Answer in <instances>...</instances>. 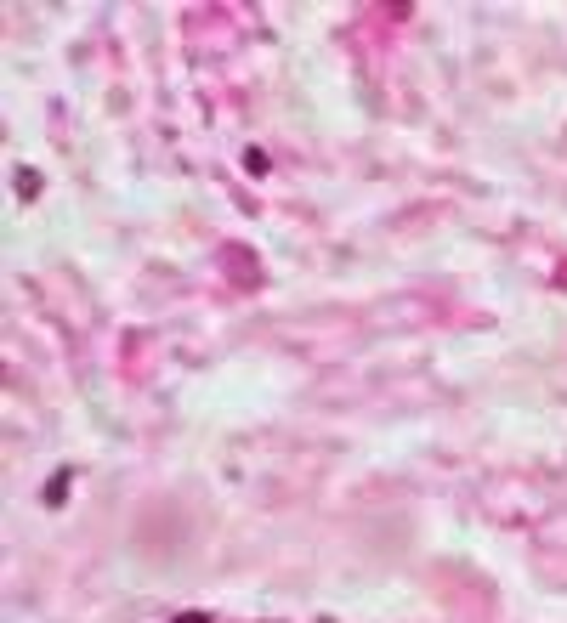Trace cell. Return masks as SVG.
<instances>
[{
  "instance_id": "6da1fadb",
  "label": "cell",
  "mask_w": 567,
  "mask_h": 623,
  "mask_svg": "<svg viewBox=\"0 0 567 623\" xmlns=\"http://www.w3.org/2000/svg\"><path fill=\"white\" fill-rule=\"evenodd\" d=\"M244 164H250V176H267V153H261V147H250V153H244Z\"/></svg>"
},
{
  "instance_id": "7a4b0ae2",
  "label": "cell",
  "mask_w": 567,
  "mask_h": 623,
  "mask_svg": "<svg viewBox=\"0 0 567 623\" xmlns=\"http://www.w3.org/2000/svg\"><path fill=\"white\" fill-rule=\"evenodd\" d=\"M63 488H68V471H57V476H52V488H46V499L57 504V499H63Z\"/></svg>"
},
{
  "instance_id": "3957f363",
  "label": "cell",
  "mask_w": 567,
  "mask_h": 623,
  "mask_svg": "<svg viewBox=\"0 0 567 623\" xmlns=\"http://www.w3.org/2000/svg\"><path fill=\"white\" fill-rule=\"evenodd\" d=\"M176 623H205V612H181V617H176Z\"/></svg>"
}]
</instances>
